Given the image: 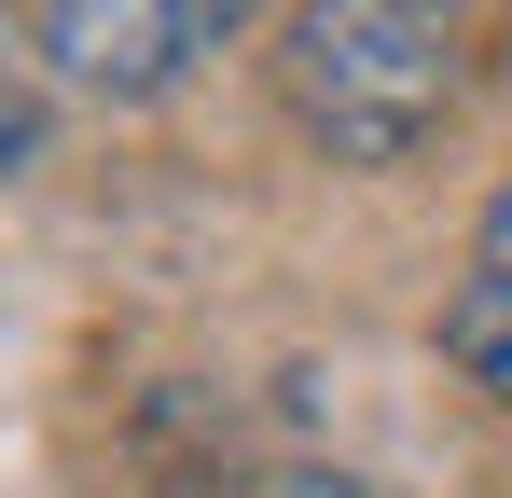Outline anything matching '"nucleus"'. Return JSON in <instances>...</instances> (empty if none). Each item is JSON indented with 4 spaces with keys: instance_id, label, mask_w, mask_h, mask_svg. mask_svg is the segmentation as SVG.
I'll return each mask as SVG.
<instances>
[{
    "instance_id": "obj_1",
    "label": "nucleus",
    "mask_w": 512,
    "mask_h": 498,
    "mask_svg": "<svg viewBox=\"0 0 512 498\" xmlns=\"http://www.w3.org/2000/svg\"><path fill=\"white\" fill-rule=\"evenodd\" d=\"M277 83H291V125L333 166H402L443 139V111L471 83V28L402 14V0H319L277 28Z\"/></svg>"
},
{
    "instance_id": "obj_2",
    "label": "nucleus",
    "mask_w": 512,
    "mask_h": 498,
    "mask_svg": "<svg viewBox=\"0 0 512 498\" xmlns=\"http://www.w3.org/2000/svg\"><path fill=\"white\" fill-rule=\"evenodd\" d=\"M14 42H28V70L70 83V97H167L194 56L236 42V14L222 0H28Z\"/></svg>"
},
{
    "instance_id": "obj_3",
    "label": "nucleus",
    "mask_w": 512,
    "mask_h": 498,
    "mask_svg": "<svg viewBox=\"0 0 512 498\" xmlns=\"http://www.w3.org/2000/svg\"><path fill=\"white\" fill-rule=\"evenodd\" d=\"M443 346H457V374L512 415V180L485 194V222H471V277H457V305H443Z\"/></svg>"
},
{
    "instance_id": "obj_4",
    "label": "nucleus",
    "mask_w": 512,
    "mask_h": 498,
    "mask_svg": "<svg viewBox=\"0 0 512 498\" xmlns=\"http://www.w3.org/2000/svg\"><path fill=\"white\" fill-rule=\"evenodd\" d=\"M277 498H374V485H346V471H305V485H277Z\"/></svg>"
}]
</instances>
